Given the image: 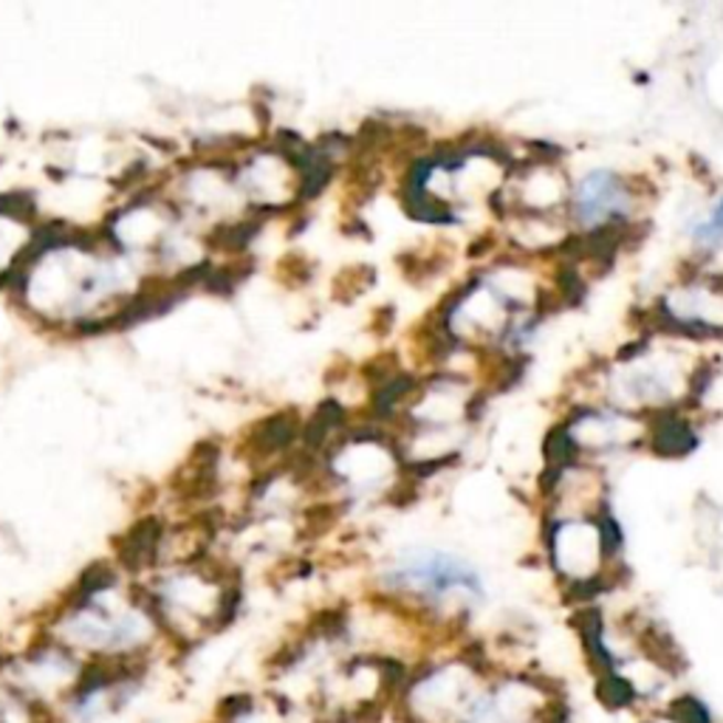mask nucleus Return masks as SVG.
Here are the masks:
<instances>
[{"label": "nucleus", "mask_w": 723, "mask_h": 723, "mask_svg": "<svg viewBox=\"0 0 723 723\" xmlns=\"http://www.w3.org/2000/svg\"><path fill=\"white\" fill-rule=\"evenodd\" d=\"M489 679L487 661L469 656L422 664L407 672L393 706L407 723H461Z\"/></svg>", "instance_id": "f257e3e1"}, {"label": "nucleus", "mask_w": 723, "mask_h": 723, "mask_svg": "<svg viewBox=\"0 0 723 723\" xmlns=\"http://www.w3.org/2000/svg\"><path fill=\"white\" fill-rule=\"evenodd\" d=\"M393 591H407L422 599H442L449 594L480 596V580L467 563L447 557V554H424L410 560L402 568L387 576Z\"/></svg>", "instance_id": "f03ea898"}, {"label": "nucleus", "mask_w": 723, "mask_h": 723, "mask_svg": "<svg viewBox=\"0 0 723 723\" xmlns=\"http://www.w3.org/2000/svg\"><path fill=\"white\" fill-rule=\"evenodd\" d=\"M628 195H625V184L619 176L614 173H591L588 179L580 184V195H576V212L585 224H596L605 221L614 212L625 210Z\"/></svg>", "instance_id": "7ed1b4c3"}, {"label": "nucleus", "mask_w": 723, "mask_h": 723, "mask_svg": "<svg viewBox=\"0 0 723 723\" xmlns=\"http://www.w3.org/2000/svg\"><path fill=\"white\" fill-rule=\"evenodd\" d=\"M161 540V520L145 518L130 529L128 543L123 545V557H130V563H141V560H150L159 549Z\"/></svg>", "instance_id": "20e7f679"}, {"label": "nucleus", "mask_w": 723, "mask_h": 723, "mask_svg": "<svg viewBox=\"0 0 723 723\" xmlns=\"http://www.w3.org/2000/svg\"><path fill=\"white\" fill-rule=\"evenodd\" d=\"M695 438H692L690 424L679 422V418H667V424L656 427L653 433V449L661 455H684L690 453Z\"/></svg>", "instance_id": "39448f33"}, {"label": "nucleus", "mask_w": 723, "mask_h": 723, "mask_svg": "<svg viewBox=\"0 0 723 723\" xmlns=\"http://www.w3.org/2000/svg\"><path fill=\"white\" fill-rule=\"evenodd\" d=\"M295 429H297L295 416H283V413H277V416H272L269 422H263V427L257 429V442L263 444V449H280L291 442Z\"/></svg>", "instance_id": "423d86ee"}, {"label": "nucleus", "mask_w": 723, "mask_h": 723, "mask_svg": "<svg viewBox=\"0 0 723 723\" xmlns=\"http://www.w3.org/2000/svg\"><path fill=\"white\" fill-rule=\"evenodd\" d=\"M692 235H695L698 244H704V246L721 244L723 241V199H721V204L712 210V219L706 221V224H698Z\"/></svg>", "instance_id": "0eeeda50"}, {"label": "nucleus", "mask_w": 723, "mask_h": 723, "mask_svg": "<svg viewBox=\"0 0 723 723\" xmlns=\"http://www.w3.org/2000/svg\"><path fill=\"white\" fill-rule=\"evenodd\" d=\"M599 540L605 543V551H616L621 543L619 525L614 523V518H602L599 520Z\"/></svg>", "instance_id": "6e6552de"}, {"label": "nucleus", "mask_w": 723, "mask_h": 723, "mask_svg": "<svg viewBox=\"0 0 723 723\" xmlns=\"http://www.w3.org/2000/svg\"><path fill=\"white\" fill-rule=\"evenodd\" d=\"M639 723H676V721H670V717L664 715V712H653V715H647V717H641Z\"/></svg>", "instance_id": "1a4fd4ad"}, {"label": "nucleus", "mask_w": 723, "mask_h": 723, "mask_svg": "<svg viewBox=\"0 0 723 723\" xmlns=\"http://www.w3.org/2000/svg\"><path fill=\"white\" fill-rule=\"evenodd\" d=\"M0 723H9V710H7V706H0Z\"/></svg>", "instance_id": "9d476101"}]
</instances>
